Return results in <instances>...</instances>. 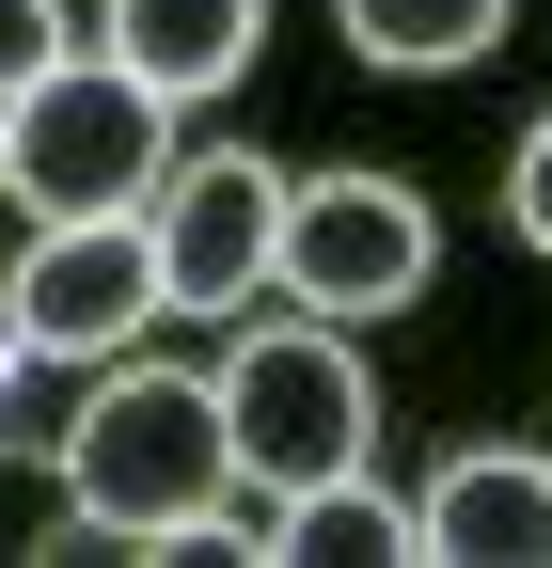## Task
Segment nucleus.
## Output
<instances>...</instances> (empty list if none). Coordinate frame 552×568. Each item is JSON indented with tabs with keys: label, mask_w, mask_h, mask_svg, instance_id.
Wrapping results in <instances>:
<instances>
[{
	"label": "nucleus",
	"mask_w": 552,
	"mask_h": 568,
	"mask_svg": "<svg viewBox=\"0 0 552 568\" xmlns=\"http://www.w3.org/2000/svg\"><path fill=\"white\" fill-rule=\"evenodd\" d=\"M63 489H80V521H95L111 552H190V537H222V506L253 489L222 379H174V364L95 379V410L63 426Z\"/></svg>",
	"instance_id": "obj_1"
},
{
	"label": "nucleus",
	"mask_w": 552,
	"mask_h": 568,
	"mask_svg": "<svg viewBox=\"0 0 552 568\" xmlns=\"http://www.w3.org/2000/svg\"><path fill=\"white\" fill-rule=\"evenodd\" d=\"M174 174V95L126 48H63L17 95V205L32 222H111V205H159Z\"/></svg>",
	"instance_id": "obj_2"
},
{
	"label": "nucleus",
	"mask_w": 552,
	"mask_h": 568,
	"mask_svg": "<svg viewBox=\"0 0 552 568\" xmlns=\"http://www.w3.org/2000/svg\"><path fill=\"white\" fill-rule=\"evenodd\" d=\"M222 410H237V474L268 489V506L364 474V443H379V379L348 364V316H268V332H237Z\"/></svg>",
	"instance_id": "obj_3"
},
{
	"label": "nucleus",
	"mask_w": 552,
	"mask_h": 568,
	"mask_svg": "<svg viewBox=\"0 0 552 568\" xmlns=\"http://www.w3.org/2000/svg\"><path fill=\"white\" fill-rule=\"evenodd\" d=\"M143 316H174V268H159V222L111 205V222H32L17 284H0V332L32 364H111Z\"/></svg>",
	"instance_id": "obj_4"
},
{
	"label": "nucleus",
	"mask_w": 552,
	"mask_h": 568,
	"mask_svg": "<svg viewBox=\"0 0 552 568\" xmlns=\"http://www.w3.org/2000/svg\"><path fill=\"white\" fill-rule=\"evenodd\" d=\"M427 268H442V222H427V190L410 174H316L285 205V301L300 316H395V301H427Z\"/></svg>",
	"instance_id": "obj_5"
},
{
	"label": "nucleus",
	"mask_w": 552,
	"mask_h": 568,
	"mask_svg": "<svg viewBox=\"0 0 552 568\" xmlns=\"http://www.w3.org/2000/svg\"><path fill=\"white\" fill-rule=\"evenodd\" d=\"M285 174L268 159H237V142H205V159H174L159 174V268H174V316H222V301H268L285 284Z\"/></svg>",
	"instance_id": "obj_6"
},
{
	"label": "nucleus",
	"mask_w": 552,
	"mask_h": 568,
	"mask_svg": "<svg viewBox=\"0 0 552 568\" xmlns=\"http://www.w3.org/2000/svg\"><path fill=\"white\" fill-rule=\"evenodd\" d=\"M427 552H490V568H552V458H442L427 474Z\"/></svg>",
	"instance_id": "obj_7"
},
{
	"label": "nucleus",
	"mask_w": 552,
	"mask_h": 568,
	"mask_svg": "<svg viewBox=\"0 0 552 568\" xmlns=\"http://www.w3.org/2000/svg\"><path fill=\"white\" fill-rule=\"evenodd\" d=\"M111 48L190 111V95H222L237 63L268 48V0H111Z\"/></svg>",
	"instance_id": "obj_8"
},
{
	"label": "nucleus",
	"mask_w": 552,
	"mask_h": 568,
	"mask_svg": "<svg viewBox=\"0 0 552 568\" xmlns=\"http://www.w3.org/2000/svg\"><path fill=\"white\" fill-rule=\"evenodd\" d=\"M395 552H427V506H395L364 474L285 489V521H268V568H395Z\"/></svg>",
	"instance_id": "obj_9"
},
{
	"label": "nucleus",
	"mask_w": 552,
	"mask_h": 568,
	"mask_svg": "<svg viewBox=\"0 0 552 568\" xmlns=\"http://www.w3.org/2000/svg\"><path fill=\"white\" fill-rule=\"evenodd\" d=\"M331 32H348L379 80H458V63L505 48V0H331Z\"/></svg>",
	"instance_id": "obj_10"
},
{
	"label": "nucleus",
	"mask_w": 552,
	"mask_h": 568,
	"mask_svg": "<svg viewBox=\"0 0 552 568\" xmlns=\"http://www.w3.org/2000/svg\"><path fill=\"white\" fill-rule=\"evenodd\" d=\"M63 63V0H0V95H32Z\"/></svg>",
	"instance_id": "obj_11"
},
{
	"label": "nucleus",
	"mask_w": 552,
	"mask_h": 568,
	"mask_svg": "<svg viewBox=\"0 0 552 568\" xmlns=\"http://www.w3.org/2000/svg\"><path fill=\"white\" fill-rule=\"evenodd\" d=\"M505 222H521V237H536V253H552V111H536V126H521V174H505Z\"/></svg>",
	"instance_id": "obj_12"
},
{
	"label": "nucleus",
	"mask_w": 552,
	"mask_h": 568,
	"mask_svg": "<svg viewBox=\"0 0 552 568\" xmlns=\"http://www.w3.org/2000/svg\"><path fill=\"white\" fill-rule=\"evenodd\" d=\"M0 190H17V95H0Z\"/></svg>",
	"instance_id": "obj_13"
}]
</instances>
